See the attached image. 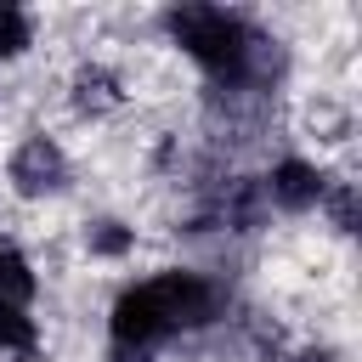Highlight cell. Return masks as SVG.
<instances>
[{
	"label": "cell",
	"instance_id": "obj_4",
	"mask_svg": "<svg viewBox=\"0 0 362 362\" xmlns=\"http://www.w3.org/2000/svg\"><path fill=\"white\" fill-rule=\"evenodd\" d=\"M113 339L124 345V351H147V345H158L170 328H164V317H158V300H153V288L147 283H136V288H124L119 300H113Z\"/></svg>",
	"mask_w": 362,
	"mask_h": 362
},
{
	"label": "cell",
	"instance_id": "obj_1",
	"mask_svg": "<svg viewBox=\"0 0 362 362\" xmlns=\"http://www.w3.org/2000/svg\"><path fill=\"white\" fill-rule=\"evenodd\" d=\"M164 28L221 85L238 79V57H243V40H249V23L238 11H226V6H175V11H164Z\"/></svg>",
	"mask_w": 362,
	"mask_h": 362
},
{
	"label": "cell",
	"instance_id": "obj_12",
	"mask_svg": "<svg viewBox=\"0 0 362 362\" xmlns=\"http://www.w3.org/2000/svg\"><path fill=\"white\" fill-rule=\"evenodd\" d=\"M260 362H334L328 351H300V356H283V351H266Z\"/></svg>",
	"mask_w": 362,
	"mask_h": 362
},
{
	"label": "cell",
	"instance_id": "obj_11",
	"mask_svg": "<svg viewBox=\"0 0 362 362\" xmlns=\"http://www.w3.org/2000/svg\"><path fill=\"white\" fill-rule=\"evenodd\" d=\"M317 204L328 209V221H334V232H345V238L356 232V187H351V181H328Z\"/></svg>",
	"mask_w": 362,
	"mask_h": 362
},
{
	"label": "cell",
	"instance_id": "obj_3",
	"mask_svg": "<svg viewBox=\"0 0 362 362\" xmlns=\"http://www.w3.org/2000/svg\"><path fill=\"white\" fill-rule=\"evenodd\" d=\"M6 175H11V192L45 198V192H57L68 181V158H62V147L51 136H23L17 153H11V164H6Z\"/></svg>",
	"mask_w": 362,
	"mask_h": 362
},
{
	"label": "cell",
	"instance_id": "obj_2",
	"mask_svg": "<svg viewBox=\"0 0 362 362\" xmlns=\"http://www.w3.org/2000/svg\"><path fill=\"white\" fill-rule=\"evenodd\" d=\"M147 288H153L158 317H164L170 334L204 328V322L221 317V288H215L209 277H198V272H158V277H147Z\"/></svg>",
	"mask_w": 362,
	"mask_h": 362
},
{
	"label": "cell",
	"instance_id": "obj_10",
	"mask_svg": "<svg viewBox=\"0 0 362 362\" xmlns=\"http://www.w3.org/2000/svg\"><path fill=\"white\" fill-rule=\"evenodd\" d=\"M28 45H34V23H28V11L11 6V0H0V62H6V57H23Z\"/></svg>",
	"mask_w": 362,
	"mask_h": 362
},
{
	"label": "cell",
	"instance_id": "obj_9",
	"mask_svg": "<svg viewBox=\"0 0 362 362\" xmlns=\"http://www.w3.org/2000/svg\"><path fill=\"white\" fill-rule=\"evenodd\" d=\"M34 345H40L34 317H28L23 305H0V351H11V356H34Z\"/></svg>",
	"mask_w": 362,
	"mask_h": 362
},
{
	"label": "cell",
	"instance_id": "obj_7",
	"mask_svg": "<svg viewBox=\"0 0 362 362\" xmlns=\"http://www.w3.org/2000/svg\"><path fill=\"white\" fill-rule=\"evenodd\" d=\"M34 300V272H28V260L0 238V305H28Z\"/></svg>",
	"mask_w": 362,
	"mask_h": 362
},
{
	"label": "cell",
	"instance_id": "obj_5",
	"mask_svg": "<svg viewBox=\"0 0 362 362\" xmlns=\"http://www.w3.org/2000/svg\"><path fill=\"white\" fill-rule=\"evenodd\" d=\"M260 187H266V198H272L277 209H288V215H305V209L322 198L328 175H322L317 164H305V158H283V164H272V175H266Z\"/></svg>",
	"mask_w": 362,
	"mask_h": 362
},
{
	"label": "cell",
	"instance_id": "obj_13",
	"mask_svg": "<svg viewBox=\"0 0 362 362\" xmlns=\"http://www.w3.org/2000/svg\"><path fill=\"white\" fill-rule=\"evenodd\" d=\"M107 362H147V351H124V345H119V351H113Z\"/></svg>",
	"mask_w": 362,
	"mask_h": 362
},
{
	"label": "cell",
	"instance_id": "obj_8",
	"mask_svg": "<svg viewBox=\"0 0 362 362\" xmlns=\"http://www.w3.org/2000/svg\"><path fill=\"white\" fill-rule=\"evenodd\" d=\"M85 249L102 255V260H124L136 249V226H124V221H90L85 226Z\"/></svg>",
	"mask_w": 362,
	"mask_h": 362
},
{
	"label": "cell",
	"instance_id": "obj_6",
	"mask_svg": "<svg viewBox=\"0 0 362 362\" xmlns=\"http://www.w3.org/2000/svg\"><path fill=\"white\" fill-rule=\"evenodd\" d=\"M68 102H74L79 113L102 119V113H113V107L124 102V85H119V74H113V68H102V62H85V68L68 79Z\"/></svg>",
	"mask_w": 362,
	"mask_h": 362
}]
</instances>
